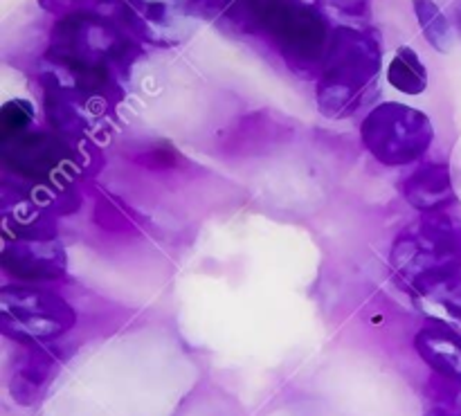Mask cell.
<instances>
[{
    "mask_svg": "<svg viewBox=\"0 0 461 416\" xmlns=\"http://www.w3.org/2000/svg\"><path fill=\"white\" fill-rule=\"evenodd\" d=\"M230 14L264 32L295 75L320 77L331 32L313 0H234Z\"/></svg>",
    "mask_w": 461,
    "mask_h": 416,
    "instance_id": "1",
    "label": "cell"
},
{
    "mask_svg": "<svg viewBox=\"0 0 461 416\" xmlns=\"http://www.w3.org/2000/svg\"><path fill=\"white\" fill-rule=\"evenodd\" d=\"M390 261L414 293L437 302L461 282V221L450 212L423 214L394 239Z\"/></svg>",
    "mask_w": 461,
    "mask_h": 416,
    "instance_id": "2",
    "label": "cell"
},
{
    "mask_svg": "<svg viewBox=\"0 0 461 416\" xmlns=\"http://www.w3.org/2000/svg\"><path fill=\"white\" fill-rule=\"evenodd\" d=\"M381 36L374 30L336 27L318 77V108L329 120L351 117L381 72Z\"/></svg>",
    "mask_w": 461,
    "mask_h": 416,
    "instance_id": "3",
    "label": "cell"
},
{
    "mask_svg": "<svg viewBox=\"0 0 461 416\" xmlns=\"http://www.w3.org/2000/svg\"><path fill=\"white\" fill-rule=\"evenodd\" d=\"M360 140L381 165L405 167L426 156L435 140V126L419 108L385 102L365 115Z\"/></svg>",
    "mask_w": 461,
    "mask_h": 416,
    "instance_id": "4",
    "label": "cell"
},
{
    "mask_svg": "<svg viewBox=\"0 0 461 416\" xmlns=\"http://www.w3.org/2000/svg\"><path fill=\"white\" fill-rule=\"evenodd\" d=\"M77 324V311L57 293L39 286L0 288V327L18 345L57 340Z\"/></svg>",
    "mask_w": 461,
    "mask_h": 416,
    "instance_id": "5",
    "label": "cell"
},
{
    "mask_svg": "<svg viewBox=\"0 0 461 416\" xmlns=\"http://www.w3.org/2000/svg\"><path fill=\"white\" fill-rule=\"evenodd\" d=\"M5 169L14 171L18 178L27 180L36 192L61 194L72 187V178L79 174L81 165L77 153L59 140L52 131H25L12 140L0 142Z\"/></svg>",
    "mask_w": 461,
    "mask_h": 416,
    "instance_id": "6",
    "label": "cell"
},
{
    "mask_svg": "<svg viewBox=\"0 0 461 416\" xmlns=\"http://www.w3.org/2000/svg\"><path fill=\"white\" fill-rule=\"evenodd\" d=\"M0 266L25 284L59 282L68 273V257L59 239H9L3 241Z\"/></svg>",
    "mask_w": 461,
    "mask_h": 416,
    "instance_id": "7",
    "label": "cell"
},
{
    "mask_svg": "<svg viewBox=\"0 0 461 416\" xmlns=\"http://www.w3.org/2000/svg\"><path fill=\"white\" fill-rule=\"evenodd\" d=\"M43 86V104H45V115H48V124L52 133L59 140L68 144L77 158L81 156L88 158V133H86V122L84 117L77 113L75 104H72L70 90L63 88L54 75H43L41 79Z\"/></svg>",
    "mask_w": 461,
    "mask_h": 416,
    "instance_id": "8",
    "label": "cell"
},
{
    "mask_svg": "<svg viewBox=\"0 0 461 416\" xmlns=\"http://www.w3.org/2000/svg\"><path fill=\"white\" fill-rule=\"evenodd\" d=\"M405 201L421 214L430 212H448L457 203L450 169L441 162H428L414 169L401 185Z\"/></svg>",
    "mask_w": 461,
    "mask_h": 416,
    "instance_id": "9",
    "label": "cell"
},
{
    "mask_svg": "<svg viewBox=\"0 0 461 416\" xmlns=\"http://www.w3.org/2000/svg\"><path fill=\"white\" fill-rule=\"evenodd\" d=\"M414 349L435 374L461 383V333L444 320H428L414 338Z\"/></svg>",
    "mask_w": 461,
    "mask_h": 416,
    "instance_id": "10",
    "label": "cell"
},
{
    "mask_svg": "<svg viewBox=\"0 0 461 416\" xmlns=\"http://www.w3.org/2000/svg\"><path fill=\"white\" fill-rule=\"evenodd\" d=\"M23 354L18 367L12 376V396L21 405H32L39 396L41 387L48 383L52 372L57 369V351L45 345H21Z\"/></svg>",
    "mask_w": 461,
    "mask_h": 416,
    "instance_id": "11",
    "label": "cell"
},
{
    "mask_svg": "<svg viewBox=\"0 0 461 416\" xmlns=\"http://www.w3.org/2000/svg\"><path fill=\"white\" fill-rule=\"evenodd\" d=\"M387 81L392 88L403 95H421L428 88V70L419 54L412 48L403 45L396 50L390 68H387Z\"/></svg>",
    "mask_w": 461,
    "mask_h": 416,
    "instance_id": "12",
    "label": "cell"
},
{
    "mask_svg": "<svg viewBox=\"0 0 461 416\" xmlns=\"http://www.w3.org/2000/svg\"><path fill=\"white\" fill-rule=\"evenodd\" d=\"M412 7L428 43L437 52H450L453 50V27L439 5L435 0H412Z\"/></svg>",
    "mask_w": 461,
    "mask_h": 416,
    "instance_id": "13",
    "label": "cell"
},
{
    "mask_svg": "<svg viewBox=\"0 0 461 416\" xmlns=\"http://www.w3.org/2000/svg\"><path fill=\"white\" fill-rule=\"evenodd\" d=\"M34 129V106L27 99H12L0 108V142Z\"/></svg>",
    "mask_w": 461,
    "mask_h": 416,
    "instance_id": "14",
    "label": "cell"
},
{
    "mask_svg": "<svg viewBox=\"0 0 461 416\" xmlns=\"http://www.w3.org/2000/svg\"><path fill=\"white\" fill-rule=\"evenodd\" d=\"M95 223L99 228L108 230V232H133L135 225H138L133 219V212L111 196H102L97 201V205H95Z\"/></svg>",
    "mask_w": 461,
    "mask_h": 416,
    "instance_id": "15",
    "label": "cell"
},
{
    "mask_svg": "<svg viewBox=\"0 0 461 416\" xmlns=\"http://www.w3.org/2000/svg\"><path fill=\"white\" fill-rule=\"evenodd\" d=\"M428 396L437 410H446L450 414L461 416V383L435 374L428 383Z\"/></svg>",
    "mask_w": 461,
    "mask_h": 416,
    "instance_id": "16",
    "label": "cell"
},
{
    "mask_svg": "<svg viewBox=\"0 0 461 416\" xmlns=\"http://www.w3.org/2000/svg\"><path fill=\"white\" fill-rule=\"evenodd\" d=\"M140 165L149 167V169H169L178 162V156L174 153V149H153L147 151L144 156L138 158Z\"/></svg>",
    "mask_w": 461,
    "mask_h": 416,
    "instance_id": "17",
    "label": "cell"
},
{
    "mask_svg": "<svg viewBox=\"0 0 461 416\" xmlns=\"http://www.w3.org/2000/svg\"><path fill=\"white\" fill-rule=\"evenodd\" d=\"M329 7L338 9V12L347 14L354 18H367L369 16V3L367 0H324Z\"/></svg>",
    "mask_w": 461,
    "mask_h": 416,
    "instance_id": "18",
    "label": "cell"
},
{
    "mask_svg": "<svg viewBox=\"0 0 461 416\" xmlns=\"http://www.w3.org/2000/svg\"><path fill=\"white\" fill-rule=\"evenodd\" d=\"M428 416H457V414H450V412H446V410H437V408H432V412L428 414Z\"/></svg>",
    "mask_w": 461,
    "mask_h": 416,
    "instance_id": "19",
    "label": "cell"
}]
</instances>
